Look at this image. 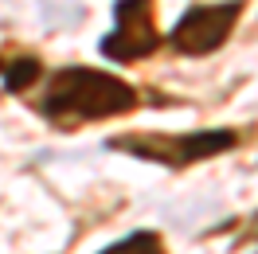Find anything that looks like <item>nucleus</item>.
Listing matches in <instances>:
<instances>
[{"label":"nucleus","mask_w":258,"mask_h":254,"mask_svg":"<svg viewBox=\"0 0 258 254\" xmlns=\"http://www.w3.org/2000/svg\"><path fill=\"white\" fill-rule=\"evenodd\" d=\"M133 106H137V90L117 75L94 67H63L59 75H51L39 98V113L51 121H98V117L129 113Z\"/></svg>","instance_id":"f257e3e1"},{"label":"nucleus","mask_w":258,"mask_h":254,"mask_svg":"<svg viewBox=\"0 0 258 254\" xmlns=\"http://www.w3.org/2000/svg\"><path fill=\"white\" fill-rule=\"evenodd\" d=\"M235 133L231 129H196V133H133V137H113V149H121L129 157L153 160V164H196V160H208L223 149H235Z\"/></svg>","instance_id":"f03ea898"},{"label":"nucleus","mask_w":258,"mask_h":254,"mask_svg":"<svg viewBox=\"0 0 258 254\" xmlns=\"http://www.w3.org/2000/svg\"><path fill=\"white\" fill-rule=\"evenodd\" d=\"M242 16V0H227V4H196L176 20V28L168 32V43L180 55H211L223 47L231 28Z\"/></svg>","instance_id":"7ed1b4c3"},{"label":"nucleus","mask_w":258,"mask_h":254,"mask_svg":"<svg viewBox=\"0 0 258 254\" xmlns=\"http://www.w3.org/2000/svg\"><path fill=\"white\" fill-rule=\"evenodd\" d=\"M161 47V32L153 24V0H117L113 32L102 39V55L113 63H133Z\"/></svg>","instance_id":"20e7f679"},{"label":"nucleus","mask_w":258,"mask_h":254,"mask_svg":"<svg viewBox=\"0 0 258 254\" xmlns=\"http://www.w3.org/2000/svg\"><path fill=\"white\" fill-rule=\"evenodd\" d=\"M102 254H164V246H161V238L153 235V231H133L129 238L106 246Z\"/></svg>","instance_id":"39448f33"},{"label":"nucleus","mask_w":258,"mask_h":254,"mask_svg":"<svg viewBox=\"0 0 258 254\" xmlns=\"http://www.w3.org/2000/svg\"><path fill=\"white\" fill-rule=\"evenodd\" d=\"M35 79H39V59H16L12 67H4V90H12V94L28 90Z\"/></svg>","instance_id":"423d86ee"}]
</instances>
